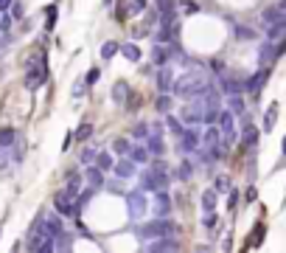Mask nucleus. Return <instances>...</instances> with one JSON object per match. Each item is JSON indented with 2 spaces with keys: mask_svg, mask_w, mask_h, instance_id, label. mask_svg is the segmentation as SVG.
Here are the masks:
<instances>
[{
  "mask_svg": "<svg viewBox=\"0 0 286 253\" xmlns=\"http://www.w3.org/2000/svg\"><path fill=\"white\" fill-rule=\"evenodd\" d=\"M286 34V14L278 20V23H272V25H267V40L269 42H275V40H281V37Z\"/></svg>",
  "mask_w": 286,
  "mask_h": 253,
  "instance_id": "dca6fc26",
  "label": "nucleus"
},
{
  "mask_svg": "<svg viewBox=\"0 0 286 253\" xmlns=\"http://www.w3.org/2000/svg\"><path fill=\"white\" fill-rule=\"evenodd\" d=\"M45 231L51 233V236H59V233L65 231V225H62V217H45Z\"/></svg>",
  "mask_w": 286,
  "mask_h": 253,
  "instance_id": "7c9ffc66",
  "label": "nucleus"
},
{
  "mask_svg": "<svg viewBox=\"0 0 286 253\" xmlns=\"http://www.w3.org/2000/svg\"><path fill=\"white\" fill-rule=\"evenodd\" d=\"M95 166H98L101 172H110V169H113V155H110V152H98V155H95Z\"/></svg>",
  "mask_w": 286,
  "mask_h": 253,
  "instance_id": "f704fd0d",
  "label": "nucleus"
},
{
  "mask_svg": "<svg viewBox=\"0 0 286 253\" xmlns=\"http://www.w3.org/2000/svg\"><path fill=\"white\" fill-rule=\"evenodd\" d=\"M219 138H222V129L208 124V129L202 132V147H213V144H219Z\"/></svg>",
  "mask_w": 286,
  "mask_h": 253,
  "instance_id": "4be33fe9",
  "label": "nucleus"
},
{
  "mask_svg": "<svg viewBox=\"0 0 286 253\" xmlns=\"http://www.w3.org/2000/svg\"><path fill=\"white\" fill-rule=\"evenodd\" d=\"M12 3H14V0H0V12H9V9H12Z\"/></svg>",
  "mask_w": 286,
  "mask_h": 253,
  "instance_id": "6e6d98bb",
  "label": "nucleus"
},
{
  "mask_svg": "<svg viewBox=\"0 0 286 253\" xmlns=\"http://www.w3.org/2000/svg\"><path fill=\"white\" fill-rule=\"evenodd\" d=\"M126 99H129V84H126V82H115V87H113V102H115V104H124Z\"/></svg>",
  "mask_w": 286,
  "mask_h": 253,
  "instance_id": "bb28decb",
  "label": "nucleus"
},
{
  "mask_svg": "<svg viewBox=\"0 0 286 253\" xmlns=\"http://www.w3.org/2000/svg\"><path fill=\"white\" fill-rule=\"evenodd\" d=\"M70 144H73V135L68 132V135H65V141H62V152H68V149H70Z\"/></svg>",
  "mask_w": 286,
  "mask_h": 253,
  "instance_id": "5fc2aeb1",
  "label": "nucleus"
},
{
  "mask_svg": "<svg viewBox=\"0 0 286 253\" xmlns=\"http://www.w3.org/2000/svg\"><path fill=\"white\" fill-rule=\"evenodd\" d=\"M233 34H236V40H241V42H252L255 40V28H250V25H236L233 28Z\"/></svg>",
  "mask_w": 286,
  "mask_h": 253,
  "instance_id": "cd10ccee",
  "label": "nucleus"
},
{
  "mask_svg": "<svg viewBox=\"0 0 286 253\" xmlns=\"http://www.w3.org/2000/svg\"><path fill=\"white\" fill-rule=\"evenodd\" d=\"M146 251L149 253H172V251H180V242L174 239V236H160V239L149 242Z\"/></svg>",
  "mask_w": 286,
  "mask_h": 253,
  "instance_id": "0eeeda50",
  "label": "nucleus"
},
{
  "mask_svg": "<svg viewBox=\"0 0 286 253\" xmlns=\"http://www.w3.org/2000/svg\"><path fill=\"white\" fill-rule=\"evenodd\" d=\"M275 57H281V54H278V48H275L269 40H264L261 48H258V62H261V65H267V62H272Z\"/></svg>",
  "mask_w": 286,
  "mask_h": 253,
  "instance_id": "4468645a",
  "label": "nucleus"
},
{
  "mask_svg": "<svg viewBox=\"0 0 286 253\" xmlns=\"http://www.w3.org/2000/svg\"><path fill=\"white\" fill-rule=\"evenodd\" d=\"M146 149H149V155H166V141H163V135L149 132V138H146Z\"/></svg>",
  "mask_w": 286,
  "mask_h": 253,
  "instance_id": "2eb2a0df",
  "label": "nucleus"
},
{
  "mask_svg": "<svg viewBox=\"0 0 286 253\" xmlns=\"http://www.w3.org/2000/svg\"><path fill=\"white\" fill-rule=\"evenodd\" d=\"M154 84H157L160 93H169L174 87V70L169 68V65H163V68L157 70V76H154Z\"/></svg>",
  "mask_w": 286,
  "mask_h": 253,
  "instance_id": "1a4fd4ad",
  "label": "nucleus"
},
{
  "mask_svg": "<svg viewBox=\"0 0 286 253\" xmlns=\"http://www.w3.org/2000/svg\"><path fill=\"white\" fill-rule=\"evenodd\" d=\"M255 197H258V191H255V189H247V191H244V200H247V203H252Z\"/></svg>",
  "mask_w": 286,
  "mask_h": 253,
  "instance_id": "864d4df0",
  "label": "nucleus"
},
{
  "mask_svg": "<svg viewBox=\"0 0 286 253\" xmlns=\"http://www.w3.org/2000/svg\"><path fill=\"white\" fill-rule=\"evenodd\" d=\"M284 155H286V138H284Z\"/></svg>",
  "mask_w": 286,
  "mask_h": 253,
  "instance_id": "bf43d9fd",
  "label": "nucleus"
},
{
  "mask_svg": "<svg viewBox=\"0 0 286 253\" xmlns=\"http://www.w3.org/2000/svg\"><path fill=\"white\" fill-rule=\"evenodd\" d=\"M202 225H205V228H213V225H216V211H205V217H202Z\"/></svg>",
  "mask_w": 286,
  "mask_h": 253,
  "instance_id": "37998d69",
  "label": "nucleus"
},
{
  "mask_svg": "<svg viewBox=\"0 0 286 253\" xmlns=\"http://www.w3.org/2000/svg\"><path fill=\"white\" fill-rule=\"evenodd\" d=\"M93 135V126L90 124H81L79 129H76V135H73V138H79V141H87Z\"/></svg>",
  "mask_w": 286,
  "mask_h": 253,
  "instance_id": "a19ab883",
  "label": "nucleus"
},
{
  "mask_svg": "<svg viewBox=\"0 0 286 253\" xmlns=\"http://www.w3.org/2000/svg\"><path fill=\"white\" fill-rule=\"evenodd\" d=\"M115 54H121V45H118V42H104V45H101V59L110 62Z\"/></svg>",
  "mask_w": 286,
  "mask_h": 253,
  "instance_id": "4c0bfd02",
  "label": "nucleus"
},
{
  "mask_svg": "<svg viewBox=\"0 0 286 253\" xmlns=\"http://www.w3.org/2000/svg\"><path fill=\"white\" fill-rule=\"evenodd\" d=\"M222 93H228V96H233V93H244V82L241 79H225V76H222Z\"/></svg>",
  "mask_w": 286,
  "mask_h": 253,
  "instance_id": "a878e982",
  "label": "nucleus"
},
{
  "mask_svg": "<svg viewBox=\"0 0 286 253\" xmlns=\"http://www.w3.org/2000/svg\"><path fill=\"white\" fill-rule=\"evenodd\" d=\"M166 126H169V132H172L174 138H180V135L185 132V121H183V118H174L172 113L166 115Z\"/></svg>",
  "mask_w": 286,
  "mask_h": 253,
  "instance_id": "aec40b11",
  "label": "nucleus"
},
{
  "mask_svg": "<svg viewBox=\"0 0 286 253\" xmlns=\"http://www.w3.org/2000/svg\"><path fill=\"white\" fill-rule=\"evenodd\" d=\"M281 9H284V12H286V0H281Z\"/></svg>",
  "mask_w": 286,
  "mask_h": 253,
  "instance_id": "13d9d810",
  "label": "nucleus"
},
{
  "mask_svg": "<svg viewBox=\"0 0 286 253\" xmlns=\"http://www.w3.org/2000/svg\"><path fill=\"white\" fill-rule=\"evenodd\" d=\"M149 132H152V129H149V124H146V121H137V124L129 129V135H132L135 141H146V138H149Z\"/></svg>",
  "mask_w": 286,
  "mask_h": 253,
  "instance_id": "c85d7f7f",
  "label": "nucleus"
},
{
  "mask_svg": "<svg viewBox=\"0 0 286 253\" xmlns=\"http://www.w3.org/2000/svg\"><path fill=\"white\" fill-rule=\"evenodd\" d=\"M87 183L95 186V189H101L104 186V172L95 166V163H87Z\"/></svg>",
  "mask_w": 286,
  "mask_h": 253,
  "instance_id": "6ab92c4d",
  "label": "nucleus"
},
{
  "mask_svg": "<svg viewBox=\"0 0 286 253\" xmlns=\"http://www.w3.org/2000/svg\"><path fill=\"white\" fill-rule=\"evenodd\" d=\"M9 12H12V20H23V6H20V3H12Z\"/></svg>",
  "mask_w": 286,
  "mask_h": 253,
  "instance_id": "49530a36",
  "label": "nucleus"
},
{
  "mask_svg": "<svg viewBox=\"0 0 286 253\" xmlns=\"http://www.w3.org/2000/svg\"><path fill=\"white\" fill-rule=\"evenodd\" d=\"M135 233L140 236V239H160V236H177V233H180V225H177L174 219H169V217H154L152 222H146V225H137Z\"/></svg>",
  "mask_w": 286,
  "mask_h": 253,
  "instance_id": "f257e3e1",
  "label": "nucleus"
},
{
  "mask_svg": "<svg viewBox=\"0 0 286 253\" xmlns=\"http://www.w3.org/2000/svg\"><path fill=\"white\" fill-rule=\"evenodd\" d=\"M183 9L188 14H196V12H199V6H196V3H191V0H188V3H183Z\"/></svg>",
  "mask_w": 286,
  "mask_h": 253,
  "instance_id": "8fccbe9b",
  "label": "nucleus"
},
{
  "mask_svg": "<svg viewBox=\"0 0 286 253\" xmlns=\"http://www.w3.org/2000/svg\"><path fill=\"white\" fill-rule=\"evenodd\" d=\"M213 189H216V191H228V189H230V180H228V177H216Z\"/></svg>",
  "mask_w": 286,
  "mask_h": 253,
  "instance_id": "c03bdc74",
  "label": "nucleus"
},
{
  "mask_svg": "<svg viewBox=\"0 0 286 253\" xmlns=\"http://www.w3.org/2000/svg\"><path fill=\"white\" fill-rule=\"evenodd\" d=\"M124 197H126V208H129V217H132V219L146 217V208H149V203H146V194H143V189L126 191Z\"/></svg>",
  "mask_w": 286,
  "mask_h": 253,
  "instance_id": "7ed1b4c3",
  "label": "nucleus"
},
{
  "mask_svg": "<svg viewBox=\"0 0 286 253\" xmlns=\"http://www.w3.org/2000/svg\"><path fill=\"white\" fill-rule=\"evenodd\" d=\"M129 147H132V144H129L126 138H115V141H113V152L118 155V158H124V155H129Z\"/></svg>",
  "mask_w": 286,
  "mask_h": 253,
  "instance_id": "e433bc0d",
  "label": "nucleus"
},
{
  "mask_svg": "<svg viewBox=\"0 0 286 253\" xmlns=\"http://www.w3.org/2000/svg\"><path fill=\"white\" fill-rule=\"evenodd\" d=\"M129 158H132V161L137 163V166H143V163H149V149H146V147H129Z\"/></svg>",
  "mask_w": 286,
  "mask_h": 253,
  "instance_id": "393cba45",
  "label": "nucleus"
},
{
  "mask_svg": "<svg viewBox=\"0 0 286 253\" xmlns=\"http://www.w3.org/2000/svg\"><path fill=\"white\" fill-rule=\"evenodd\" d=\"M172 107H174L172 93H160V96L154 99V110H157L160 115H169V113H172Z\"/></svg>",
  "mask_w": 286,
  "mask_h": 253,
  "instance_id": "f3484780",
  "label": "nucleus"
},
{
  "mask_svg": "<svg viewBox=\"0 0 286 253\" xmlns=\"http://www.w3.org/2000/svg\"><path fill=\"white\" fill-rule=\"evenodd\" d=\"M95 155H98V149H90V147H87V149H81L79 161L84 163V166H87V163H95Z\"/></svg>",
  "mask_w": 286,
  "mask_h": 253,
  "instance_id": "ea45409f",
  "label": "nucleus"
},
{
  "mask_svg": "<svg viewBox=\"0 0 286 253\" xmlns=\"http://www.w3.org/2000/svg\"><path fill=\"white\" fill-rule=\"evenodd\" d=\"M281 17H284V9H281V6H269V9H264L261 23L264 25H272V23H278Z\"/></svg>",
  "mask_w": 286,
  "mask_h": 253,
  "instance_id": "412c9836",
  "label": "nucleus"
},
{
  "mask_svg": "<svg viewBox=\"0 0 286 253\" xmlns=\"http://www.w3.org/2000/svg\"><path fill=\"white\" fill-rule=\"evenodd\" d=\"M154 12H157V14L177 12V0H154Z\"/></svg>",
  "mask_w": 286,
  "mask_h": 253,
  "instance_id": "c9c22d12",
  "label": "nucleus"
},
{
  "mask_svg": "<svg viewBox=\"0 0 286 253\" xmlns=\"http://www.w3.org/2000/svg\"><path fill=\"white\" fill-rule=\"evenodd\" d=\"M172 177L166 172H157V169H149V172L140 174V189L143 191H154V189H169Z\"/></svg>",
  "mask_w": 286,
  "mask_h": 253,
  "instance_id": "20e7f679",
  "label": "nucleus"
},
{
  "mask_svg": "<svg viewBox=\"0 0 286 253\" xmlns=\"http://www.w3.org/2000/svg\"><path fill=\"white\" fill-rule=\"evenodd\" d=\"M267 79H269V68H261L258 73H252L250 79L244 82V90L247 93H258L264 84H267Z\"/></svg>",
  "mask_w": 286,
  "mask_h": 253,
  "instance_id": "9d476101",
  "label": "nucleus"
},
{
  "mask_svg": "<svg viewBox=\"0 0 286 253\" xmlns=\"http://www.w3.org/2000/svg\"><path fill=\"white\" fill-rule=\"evenodd\" d=\"M275 121H278V107H269V110H267V115H264V132H272L275 129Z\"/></svg>",
  "mask_w": 286,
  "mask_h": 253,
  "instance_id": "72a5a7b5",
  "label": "nucleus"
},
{
  "mask_svg": "<svg viewBox=\"0 0 286 253\" xmlns=\"http://www.w3.org/2000/svg\"><path fill=\"white\" fill-rule=\"evenodd\" d=\"M199 149V129L196 126H185V132L177 138V152H185V155H191V152Z\"/></svg>",
  "mask_w": 286,
  "mask_h": 253,
  "instance_id": "39448f33",
  "label": "nucleus"
},
{
  "mask_svg": "<svg viewBox=\"0 0 286 253\" xmlns=\"http://www.w3.org/2000/svg\"><path fill=\"white\" fill-rule=\"evenodd\" d=\"M228 206H230V208H236V206H239V191H230V200H228Z\"/></svg>",
  "mask_w": 286,
  "mask_h": 253,
  "instance_id": "603ef678",
  "label": "nucleus"
},
{
  "mask_svg": "<svg viewBox=\"0 0 286 253\" xmlns=\"http://www.w3.org/2000/svg\"><path fill=\"white\" fill-rule=\"evenodd\" d=\"M121 54H124V59H129V62H137V59H140V48H137L135 42H124V45H121Z\"/></svg>",
  "mask_w": 286,
  "mask_h": 253,
  "instance_id": "2f4dec72",
  "label": "nucleus"
},
{
  "mask_svg": "<svg viewBox=\"0 0 286 253\" xmlns=\"http://www.w3.org/2000/svg\"><path fill=\"white\" fill-rule=\"evenodd\" d=\"M199 203H202V208H205V211H216L219 191H216V189H208V191H202V200H199Z\"/></svg>",
  "mask_w": 286,
  "mask_h": 253,
  "instance_id": "5701e85b",
  "label": "nucleus"
},
{
  "mask_svg": "<svg viewBox=\"0 0 286 253\" xmlns=\"http://www.w3.org/2000/svg\"><path fill=\"white\" fill-rule=\"evenodd\" d=\"M95 191H98V189H95V186H84V189H81L79 191V197H76V200H73V206H76V214H81V208L87 206V203H90L93 197H95Z\"/></svg>",
  "mask_w": 286,
  "mask_h": 253,
  "instance_id": "f8f14e48",
  "label": "nucleus"
},
{
  "mask_svg": "<svg viewBox=\"0 0 286 253\" xmlns=\"http://www.w3.org/2000/svg\"><path fill=\"white\" fill-rule=\"evenodd\" d=\"M45 14H48V28H54V23H57V6H48Z\"/></svg>",
  "mask_w": 286,
  "mask_h": 253,
  "instance_id": "a18cd8bd",
  "label": "nucleus"
},
{
  "mask_svg": "<svg viewBox=\"0 0 286 253\" xmlns=\"http://www.w3.org/2000/svg\"><path fill=\"white\" fill-rule=\"evenodd\" d=\"M45 82H48V65L42 62V57H31L25 62V87L39 90Z\"/></svg>",
  "mask_w": 286,
  "mask_h": 253,
  "instance_id": "f03ea898",
  "label": "nucleus"
},
{
  "mask_svg": "<svg viewBox=\"0 0 286 253\" xmlns=\"http://www.w3.org/2000/svg\"><path fill=\"white\" fill-rule=\"evenodd\" d=\"M210 68L216 70V73H225V62H222V59H213V62H210Z\"/></svg>",
  "mask_w": 286,
  "mask_h": 253,
  "instance_id": "3c124183",
  "label": "nucleus"
},
{
  "mask_svg": "<svg viewBox=\"0 0 286 253\" xmlns=\"http://www.w3.org/2000/svg\"><path fill=\"white\" fill-rule=\"evenodd\" d=\"M135 169H137V163L129 158V155H124L121 161L113 166V172H115V177H121V180H129V177H135Z\"/></svg>",
  "mask_w": 286,
  "mask_h": 253,
  "instance_id": "6e6552de",
  "label": "nucleus"
},
{
  "mask_svg": "<svg viewBox=\"0 0 286 253\" xmlns=\"http://www.w3.org/2000/svg\"><path fill=\"white\" fill-rule=\"evenodd\" d=\"M152 194H154V203H152L154 214H157V217H169V214H172V197H169V191H166V189H154Z\"/></svg>",
  "mask_w": 286,
  "mask_h": 253,
  "instance_id": "423d86ee",
  "label": "nucleus"
},
{
  "mask_svg": "<svg viewBox=\"0 0 286 253\" xmlns=\"http://www.w3.org/2000/svg\"><path fill=\"white\" fill-rule=\"evenodd\" d=\"M54 208H57L59 217H73V214H76V206H73V200H68V197L59 194V191H57V197H54Z\"/></svg>",
  "mask_w": 286,
  "mask_h": 253,
  "instance_id": "9b49d317",
  "label": "nucleus"
},
{
  "mask_svg": "<svg viewBox=\"0 0 286 253\" xmlns=\"http://www.w3.org/2000/svg\"><path fill=\"white\" fill-rule=\"evenodd\" d=\"M0 28H3V31L12 28V17H6V12H0Z\"/></svg>",
  "mask_w": 286,
  "mask_h": 253,
  "instance_id": "de8ad7c7",
  "label": "nucleus"
},
{
  "mask_svg": "<svg viewBox=\"0 0 286 253\" xmlns=\"http://www.w3.org/2000/svg\"><path fill=\"white\" fill-rule=\"evenodd\" d=\"M169 57H172V51L163 45V42H157V45L152 48V62H154V68H163V65H169Z\"/></svg>",
  "mask_w": 286,
  "mask_h": 253,
  "instance_id": "ddd939ff",
  "label": "nucleus"
},
{
  "mask_svg": "<svg viewBox=\"0 0 286 253\" xmlns=\"http://www.w3.org/2000/svg\"><path fill=\"white\" fill-rule=\"evenodd\" d=\"M152 169H157V172H169V163L163 161V155H154V161H152Z\"/></svg>",
  "mask_w": 286,
  "mask_h": 253,
  "instance_id": "79ce46f5",
  "label": "nucleus"
},
{
  "mask_svg": "<svg viewBox=\"0 0 286 253\" xmlns=\"http://www.w3.org/2000/svg\"><path fill=\"white\" fill-rule=\"evenodd\" d=\"M146 6V0H135V9H143Z\"/></svg>",
  "mask_w": 286,
  "mask_h": 253,
  "instance_id": "4d7b16f0",
  "label": "nucleus"
},
{
  "mask_svg": "<svg viewBox=\"0 0 286 253\" xmlns=\"http://www.w3.org/2000/svg\"><path fill=\"white\" fill-rule=\"evenodd\" d=\"M191 174H194V163H191V161H183L177 169H174V180H188Z\"/></svg>",
  "mask_w": 286,
  "mask_h": 253,
  "instance_id": "c756f323",
  "label": "nucleus"
},
{
  "mask_svg": "<svg viewBox=\"0 0 286 253\" xmlns=\"http://www.w3.org/2000/svg\"><path fill=\"white\" fill-rule=\"evenodd\" d=\"M98 76H101V70H98V68H90L87 73H84V79H81V82H84L87 87H93V84L98 82Z\"/></svg>",
  "mask_w": 286,
  "mask_h": 253,
  "instance_id": "58836bf2",
  "label": "nucleus"
},
{
  "mask_svg": "<svg viewBox=\"0 0 286 253\" xmlns=\"http://www.w3.org/2000/svg\"><path fill=\"white\" fill-rule=\"evenodd\" d=\"M107 189H110V191H115V194H121V177H118V180H110V183H107Z\"/></svg>",
  "mask_w": 286,
  "mask_h": 253,
  "instance_id": "09e8293b",
  "label": "nucleus"
},
{
  "mask_svg": "<svg viewBox=\"0 0 286 253\" xmlns=\"http://www.w3.org/2000/svg\"><path fill=\"white\" fill-rule=\"evenodd\" d=\"M14 144H17V129L3 126V129H0V149H12Z\"/></svg>",
  "mask_w": 286,
  "mask_h": 253,
  "instance_id": "a211bd4d",
  "label": "nucleus"
},
{
  "mask_svg": "<svg viewBox=\"0 0 286 253\" xmlns=\"http://www.w3.org/2000/svg\"><path fill=\"white\" fill-rule=\"evenodd\" d=\"M228 110L233 115H244V96L241 93H233V96H228Z\"/></svg>",
  "mask_w": 286,
  "mask_h": 253,
  "instance_id": "b1692460",
  "label": "nucleus"
},
{
  "mask_svg": "<svg viewBox=\"0 0 286 253\" xmlns=\"http://www.w3.org/2000/svg\"><path fill=\"white\" fill-rule=\"evenodd\" d=\"M70 245H73V236L70 233H59V236H54V251H70Z\"/></svg>",
  "mask_w": 286,
  "mask_h": 253,
  "instance_id": "473e14b6",
  "label": "nucleus"
}]
</instances>
